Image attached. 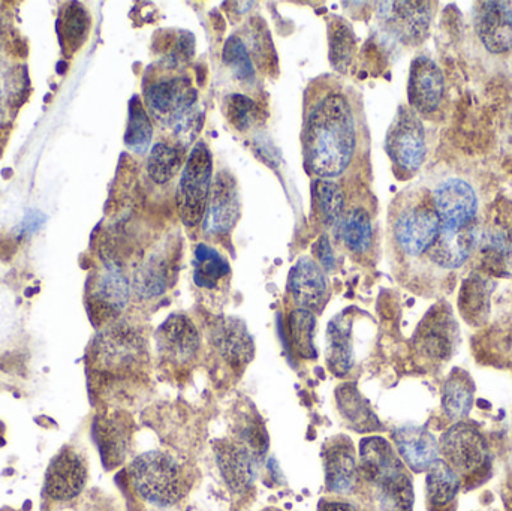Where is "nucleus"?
<instances>
[{
	"instance_id": "nucleus-1",
	"label": "nucleus",
	"mask_w": 512,
	"mask_h": 511,
	"mask_svg": "<svg viewBox=\"0 0 512 511\" xmlns=\"http://www.w3.org/2000/svg\"><path fill=\"white\" fill-rule=\"evenodd\" d=\"M358 131L351 102L342 92L322 96L307 114L304 158L319 179L342 176L357 150Z\"/></svg>"
},
{
	"instance_id": "nucleus-2",
	"label": "nucleus",
	"mask_w": 512,
	"mask_h": 511,
	"mask_svg": "<svg viewBox=\"0 0 512 511\" xmlns=\"http://www.w3.org/2000/svg\"><path fill=\"white\" fill-rule=\"evenodd\" d=\"M146 102L152 116L171 128L183 146L194 141L203 126V113L198 110V93L191 80L183 75H164L146 89Z\"/></svg>"
},
{
	"instance_id": "nucleus-3",
	"label": "nucleus",
	"mask_w": 512,
	"mask_h": 511,
	"mask_svg": "<svg viewBox=\"0 0 512 511\" xmlns=\"http://www.w3.org/2000/svg\"><path fill=\"white\" fill-rule=\"evenodd\" d=\"M360 467L367 482L378 489L382 501L394 511H412L414 489L405 465L387 440L364 438L360 447Z\"/></svg>"
},
{
	"instance_id": "nucleus-4",
	"label": "nucleus",
	"mask_w": 512,
	"mask_h": 511,
	"mask_svg": "<svg viewBox=\"0 0 512 511\" xmlns=\"http://www.w3.org/2000/svg\"><path fill=\"white\" fill-rule=\"evenodd\" d=\"M129 476L138 495L153 506H174L185 495L182 467L168 453L159 450L143 453L132 462Z\"/></svg>"
},
{
	"instance_id": "nucleus-5",
	"label": "nucleus",
	"mask_w": 512,
	"mask_h": 511,
	"mask_svg": "<svg viewBox=\"0 0 512 511\" xmlns=\"http://www.w3.org/2000/svg\"><path fill=\"white\" fill-rule=\"evenodd\" d=\"M213 161L209 147L197 143L189 153L177 186V210L186 227L201 224L206 216L212 189Z\"/></svg>"
},
{
	"instance_id": "nucleus-6",
	"label": "nucleus",
	"mask_w": 512,
	"mask_h": 511,
	"mask_svg": "<svg viewBox=\"0 0 512 511\" xmlns=\"http://www.w3.org/2000/svg\"><path fill=\"white\" fill-rule=\"evenodd\" d=\"M441 221L433 206L432 197L408 200L394 219L393 231L399 248L409 257L427 254L436 242Z\"/></svg>"
},
{
	"instance_id": "nucleus-7",
	"label": "nucleus",
	"mask_w": 512,
	"mask_h": 511,
	"mask_svg": "<svg viewBox=\"0 0 512 511\" xmlns=\"http://www.w3.org/2000/svg\"><path fill=\"white\" fill-rule=\"evenodd\" d=\"M385 150L391 162L406 174L417 173L426 161V129L411 107L402 105L397 110L388 128Z\"/></svg>"
},
{
	"instance_id": "nucleus-8",
	"label": "nucleus",
	"mask_w": 512,
	"mask_h": 511,
	"mask_svg": "<svg viewBox=\"0 0 512 511\" xmlns=\"http://www.w3.org/2000/svg\"><path fill=\"white\" fill-rule=\"evenodd\" d=\"M442 461L462 479L483 473L490 464V450L486 438L471 423H454L444 435L441 443Z\"/></svg>"
},
{
	"instance_id": "nucleus-9",
	"label": "nucleus",
	"mask_w": 512,
	"mask_h": 511,
	"mask_svg": "<svg viewBox=\"0 0 512 511\" xmlns=\"http://www.w3.org/2000/svg\"><path fill=\"white\" fill-rule=\"evenodd\" d=\"M378 18L388 35L405 45H418L429 35L435 3L382 2Z\"/></svg>"
},
{
	"instance_id": "nucleus-10",
	"label": "nucleus",
	"mask_w": 512,
	"mask_h": 511,
	"mask_svg": "<svg viewBox=\"0 0 512 511\" xmlns=\"http://www.w3.org/2000/svg\"><path fill=\"white\" fill-rule=\"evenodd\" d=\"M432 201L445 230H462L478 222L477 194L465 180L450 177L439 183Z\"/></svg>"
},
{
	"instance_id": "nucleus-11",
	"label": "nucleus",
	"mask_w": 512,
	"mask_h": 511,
	"mask_svg": "<svg viewBox=\"0 0 512 511\" xmlns=\"http://www.w3.org/2000/svg\"><path fill=\"white\" fill-rule=\"evenodd\" d=\"M216 464L228 488L243 494L254 485L261 456L242 440H221L215 446Z\"/></svg>"
},
{
	"instance_id": "nucleus-12",
	"label": "nucleus",
	"mask_w": 512,
	"mask_h": 511,
	"mask_svg": "<svg viewBox=\"0 0 512 511\" xmlns=\"http://www.w3.org/2000/svg\"><path fill=\"white\" fill-rule=\"evenodd\" d=\"M445 80L442 69L432 57H415L409 69L408 101L412 110L432 114L441 107L444 99Z\"/></svg>"
},
{
	"instance_id": "nucleus-13",
	"label": "nucleus",
	"mask_w": 512,
	"mask_h": 511,
	"mask_svg": "<svg viewBox=\"0 0 512 511\" xmlns=\"http://www.w3.org/2000/svg\"><path fill=\"white\" fill-rule=\"evenodd\" d=\"M474 27L481 44L493 54L512 50V5L510 2H478L474 8Z\"/></svg>"
},
{
	"instance_id": "nucleus-14",
	"label": "nucleus",
	"mask_w": 512,
	"mask_h": 511,
	"mask_svg": "<svg viewBox=\"0 0 512 511\" xmlns=\"http://www.w3.org/2000/svg\"><path fill=\"white\" fill-rule=\"evenodd\" d=\"M144 357L143 339L125 327H117L99 338L96 360L102 371L123 374L137 369Z\"/></svg>"
},
{
	"instance_id": "nucleus-15",
	"label": "nucleus",
	"mask_w": 512,
	"mask_h": 511,
	"mask_svg": "<svg viewBox=\"0 0 512 511\" xmlns=\"http://www.w3.org/2000/svg\"><path fill=\"white\" fill-rule=\"evenodd\" d=\"M159 354L170 363L191 362L200 348V333L186 315H170L156 333Z\"/></svg>"
},
{
	"instance_id": "nucleus-16",
	"label": "nucleus",
	"mask_w": 512,
	"mask_h": 511,
	"mask_svg": "<svg viewBox=\"0 0 512 511\" xmlns=\"http://www.w3.org/2000/svg\"><path fill=\"white\" fill-rule=\"evenodd\" d=\"M240 216L239 191L228 173L215 176L204 216V231L212 236L225 234L236 225Z\"/></svg>"
},
{
	"instance_id": "nucleus-17",
	"label": "nucleus",
	"mask_w": 512,
	"mask_h": 511,
	"mask_svg": "<svg viewBox=\"0 0 512 511\" xmlns=\"http://www.w3.org/2000/svg\"><path fill=\"white\" fill-rule=\"evenodd\" d=\"M459 338L456 320L450 306H435L417 330V345L433 359H448Z\"/></svg>"
},
{
	"instance_id": "nucleus-18",
	"label": "nucleus",
	"mask_w": 512,
	"mask_h": 511,
	"mask_svg": "<svg viewBox=\"0 0 512 511\" xmlns=\"http://www.w3.org/2000/svg\"><path fill=\"white\" fill-rule=\"evenodd\" d=\"M87 480L86 465L74 450L63 449L50 462L45 474V492L56 501H69L81 494Z\"/></svg>"
},
{
	"instance_id": "nucleus-19",
	"label": "nucleus",
	"mask_w": 512,
	"mask_h": 511,
	"mask_svg": "<svg viewBox=\"0 0 512 511\" xmlns=\"http://www.w3.org/2000/svg\"><path fill=\"white\" fill-rule=\"evenodd\" d=\"M393 440L400 458L414 473L429 471L436 462L441 461L438 440L423 426L397 428L393 432Z\"/></svg>"
},
{
	"instance_id": "nucleus-20",
	"label": "nucleus",
	"mask_w": 512,
	"mask_h": 511,
	"mask_svg": "<svg viewBox=\"0 0 512 511\" xmlns=\"http://www.w3.org/2000/svg\"><path fill=\"white\" fill-rule=\"evenodd\" d=\"M212 339L222 359L234 368H243L254 359V339L239 318L227 317L216 321Z\"/></svg>"
},
{
	"instance_id": "nucleus-21",
	"label": "nucleus",
	"mask_w": 512,
	"mask_h": 511,
	"mask_svg": "<svg viewBox=\"0 0 512 511\" xmlns=\"http://www.w3.org/2000/svg\"><path fill=\"white\" fill-rule=\"evenodd\" d=\"M289 291L300 308H321L328 294L327 276L312 258L301 257L289 273Z\"/></svg>"
},
{
	"instance_id": "nucleus-22",
	"label": "nucleus",
	"mask_w": 512,
	"mask_h": 511,
	"mask_svg": "<svg viewBox=\"0 0 512 511\" xmlns=\"http://www.w3.org/2000/svg\"><path fill=\"white\" fill-rule=\"evenodd\" d=\"M478 239H480L478 222L456 231L441 228L438 239L427 255L442 269H459L477 249Z\"/></svg>"
},
{
	"instance_id": "nucleus-23",
	"label": "nucleus",
	"mask_w": 512,
	"mask_h": 511,
	"mask_svg": "<svg viewBox=\"0 0 512 511\" xmlns=\"http://www.w3.org/2000/svg\"><path fill=\"white\" fill-rule=\"evenodd\" d=\"M325 483L334 494H348L357 480L354 446L346 437H336L325 447Z\"/></svg>"
},
{
	"instance_id": "nucleus-24",
	"label": "nucleus",
	"mask_w": 512,
	"mask_h": 511,
	"mask_svg": "<svg viewBox=\"0 0 512 511\" xmlns=\"http://www.w3.org/2000/svg\"><path fill=\"white\" fill-rule=\"evenodd\" d=\"M483 269L490 275L512 276V230L498 228L480 233L477 245Z\"/></svg>"
},
{
	"instance_id": "nucleus-25",
	"label": "nucleus",
	"mask_w": 512,
	"mask_h": 511,
	"mask_svg": "<svg viewBox=\"0 0 512 511\" xmlns=\"http://www.w3.org/2000/svg\"><path fill=\"white\" fill-rule=\"evenodd\" d=\"M475 384L468 372L454 369L442 389V410L453 422H463L474 407Z\"/></svg>"
},
{
	"instance_id": "nucleus-26",
	"label": "nucleus",
	"mask_w": 512,
	"mask_h": 511,
	"mask_svg": "<svg viewBox=\"0 0 512 511\" xmlns=\"http://www.w3.org/2000/svg\"><path fill=\"white\" fill-rule=\"evenodd\" d=\"M327 362L337 377L348 374L354 365L351 323L345 317H336L328 324Z\"/></svg>"
},
{
	"instance_id": "nucleus-27",
	"label": "nucleus",
	"mask_w": 512,
	"mask_h": 511,
	"mask_svg": "<svg viewBox=\"0 0 512 511\" xmlns=\"http://www.w3.org/2000/svg\"><path fill=\"white\" fill-rule=\"evenodd\" d=\"M460 488L462 479L442 459L427 471V500L433 510L450 507L456 501Z\"/></svg>"
},
{
	"instance_id": "nucleus-28",
	"label": "nucleus",
	"mask_w": 512,
	"mask_h": 511,
	"mask_svg": "<svg viewBox=\"0 0 512 511\" xmlns=\"http://www.w3.org/2000/svg\"><path fill=\"white\" fill-rule=\"evenodd\" d=\"M93 299L98 306L110 314L125 308L129 299V284L119 267L108 264L96 282Z\"/></svg>"
},
{
	"instance_id": "nucleus-29",
	"label": "nucleus",
	"mask_w": 512,
	"mask_h": 511,
	"mask_svg": "<svg viewBox=\"0 0 512 511\" xmlns=\"http://www.w3.org/2000/svg\"><path fill=\"white\" fill-rule=\"evenodd\" d=\"M492 282L480 273H474L466 279L460 293L459 306L463 317L471 324H480L486 320L490 309Z\"/></svg>"
},
{
	"instance_id": "nucleus-30",
	"label": "nucleus",
	"mask_w": 512,
	"mask_h": 511,
	"mask_svg": "<svg viewBox=\"0 0 512 511\" xmlns=\"http://www.w3.org/2000/svg\"><path fill=\"white\" fill-rule=\"evenodd\" d=\"M336 231L343 245L354 254H364L372 246V221H370L369 213L363 207L346 212L340 224L337 225Z\"/></svg>"
},
{
	"instance_id": "nucleus-31",
	"label": "nucleus",
	"mask_w": 512,
	"mask_h": 511,
	"mask_svg": "<svg viewBox=\"0 0 512 511\" xmlns=\"http://www.w3.org/2000/svg\"><path fill=\"white\" fill-rule=\"evenodd\" d=\"M95 438L107 467H116L123 461L129 440L125 423L116 419L102 420L96 423Z\"/></svg>"
},
{
	"instance_id": "nucleus-32",
	"label": "nucleus",
	"mask_w": 512,
	"mask_h": 511,
	"mask_svg": "<svg viewBox=\"0 0 512 511\" xmlns=\"http://www.w3.org/2000/svg\"><path fill=\"white\" fill-rule=\"evenodd\" d=\"M337 404L340 413L357 431L370 432L378 428V419L352 384L337 390Z\"/></svg>"
},
{
	"instance_id": "nucleus-33",
	"label": "nucleus",
	"mask_w": 512,
	"mask_h": 511,
	"mask_svg": "<svg viewBox=\"0 0 512 511\" xmlns=\"http://www.w3.org/2000/svg\"><path fill=\"white\" fill-rule=\"evenodd\" d=\"M230 273V264L210 246L201 245L195 249L194 281L201 288H216L221 279Z\"/></svg>"
},
{
	"instance_id": "nucleus-34",
	"label": "nucleus",
	"mask_w": 512,
	"mask_h": 511,
	"mask_svg": "<svg viewBox=\"0 0 512 511\" xmlns=\"http://www.w3.org/2000/svg\"><path fill=\"white\" fill-rule=\"evenodd\" d=\"M170 281V266L162 255L153 254L135 273V290L141 297L161 296Z\"/></svg>"
},
{
	"instance_id": "nucleus-35",
	"label": "nucleus",
	"mask_w": 512,
	"mask_h": 511,
	"mask_svg": "<svg viewBox=\"0 0 512 511\" xmlns=\"http://www.w3.org/2000/svg\"><path fill=\"white\" fill-rule=\"evenodd\" d=\"M153 138L152 120L140 98L134 96L129 102L128 126L125 132V144L129 150L144 155L149 150Z\"/></svg>"
},
{
	"instance_id": "nucleus-36",
	"label": "nucleus",
	"mask_w": 512,
	"mask_h": 511,
	"mask_svg": "<svg viewBox=\"0 0 512 511\" xmlns=\"http://www.w3.org/2000/svg\"><path fill=\"white\" fill-rule=\"evenodd\" d=\"M288 329L295 353L303 359L316 357V318L313 312L303 308L292 311L288 318Z\"/></svg>"
},
{
	"instance_id": "nucleus-37",
	"label": "nucleus",
	"mask_w": 512,
	"mask_h": 511,
	"mask_svg": "<svg viewBox=\"0 0 512 511\" xmlns=\"http://www.w3.org/2000/svg\"><path fill=\"white\" fill-rule=\"evenodd\" d=\"M182 165V150L162 141V143H156L150 150L149 159H147V173L153 182L164 185L179 173Z\"/></svg>"
},
{
	"instance_id": "nucleus-38",
	"label": "nucleus",
	"mask_w": 512,
	"mask_h": 511,
	"mask_svg": "<svg viewBox=\"0 0 512 511\" xmlns=\"http://www.w3.org/2000/svg\"><path fill=\"white\" fill-rule=\"evenodd\" d=\"M331 65L345 72L351 65L355 51V36L351 26L343 18H333L328 24Z\"/></svg>"
},
{
	"instance_id": "nucleus-39",
	"label": "nucleus",
	"mask_w": 512,
	"mask_h": 511,
	"mask_svg": "<svg viewBox=\"0 0 512 511\" xmlns=\"http://www.w3.org/2000/svg\"><path fill=\"white\" fill-rule=\"evenodd\" d=\"M316 206L328 227L336 228L345 216V195L333 180L318 179L313 185Z\"/></svg>"
},
{
	"instance_id": "nucleus-40",
	"label": "nucleus",
	"mask_w": 512,
	"mask_h": 511,
	"mask_svg": "<svg viewBox=\"0 0 512 511\" xmlns=\"http://www.w3.org/2000/svg\"><path fill=\"white\" fill-rule=\"evenodd\" d=\"M222 60L233 71L237 80L243 81V83H251L255 80V66L252 63L251 54L239 36H231L225 42Z\"/></svg>"
},
{
	"instance_id": "nucleus-41",
	"label": "nucleus",
	"mask_w": 512,
	"mask_h": 511,
	"mask_svg": "<svg viewBox=\"0 0 512 511\" xmlns=\"http://www.w3.org/2000/svg\"><path fill=\"white\" fill-rule=\"evenodd\" d=\"M225 107H227V116L231 125L236 126L239 131H249L258 125L261 119V110L249 96L233 93L225 101Z\"/></svg>"
},
{
	"instance_id": "nucleus-42",
	"label": "nucleus",
	"mask_w": 512,
	"mask_h": 511,
	"mask_svg": "<svg viewBox=\"0 0 512 511\" xmlns=\"http://www.w3.org/2000/svg\"><path fill=\"white\" fill-rule=\"evenodd\" d=\"M89 26L90 18L86 9L77 5V3H72L66 9L65 17H63V35H65L66 44L72 50H77L83 44L87 33H89Z\"/></svg>"
},
{
	"instance_id": "nucleus-43",
	"label": "nucleus",
	"mask_w": 512,
	"mask_h": 511,
	"mask_svg": "<svg viewBox=\"0 0 512 511\" xmlns=\"http://www.w3.org/2000/svg\"><path fill=\"white\" fill-rule=\"evenodd\" d=\"M313 252H315L322 269L327 270V272L334 270V267H336V257H334L333 248H331L330 240H328L327 236L319 237L318 242L313 246Z\"/></svg>"
},
{
	"instance_id": "nucleus-44",
	"label": "nucleus",
	"mask_w": 512,
	"mask_h": 511,
	"mask_svg": "<svg viewBox=\"0 0 512 511\" xmlns=\"http://www.w3.org/2000/svg\"><path fill=\"white\" fill-rule=\"evenodd\" d=\"M319 511H357V510H355V507L351 506V504L336 503V501H333V503H322L321 506H319Z\"/></svg>"
},
{
	"instance_id": "nucleus-45",
	"label": "nucleus",
	"mask_w": 512,
	"mask_h": 511,
	"mask_svg": "<svg viewBox=\"0 0 512 511\" xmlns=\"http://www.w3.org/2000/svg\"><path fill=\"white\" fill-rule=\"evenodd\" d=\"M38 218H41L39 213H32V215L27 216L26 221L23 222L21 228H23V230H29L30 233H32V231H35L36 228L41 225V222L44 221V219H39L38 221Z\"/></svg>"
},
{
	"instance_id": "nucleus-46",
	"label": "nucleus",
	"mask_w": 512,
	"mask_h": 511,
	"mask_svg": "<svg viewBox=\"0 0 512 511\" xmlns=\"http://www.w3.org/2000/svg\"><path fill=\"white\" fill-rule=\"evenodd\" d=\"M511 125H512V113H511Z\"/></svg>"
}]
</instances>
